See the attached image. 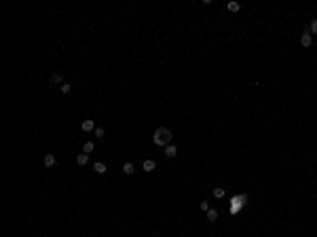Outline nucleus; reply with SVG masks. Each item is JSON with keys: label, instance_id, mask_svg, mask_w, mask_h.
I'll use <instances>...</instances> for the list:
<instances>
[{"label": "nucleus", "instance_id": "obj_1", "mask_svg": "<svg viewBox=\"0 0 317 237\" xmlns=\"http://www.w3.org/2000/svg\"><path fill=\"white\" fill-rule=\"evenodd\" d=\"M152 140H154L156 146H169V142H171V131L167 129V127H159V129L154 131Z\"/></svg>", "mask_w": 317, "mask_h": 237}, {"label": "nucleus", "instance_id": "obj_2", "mask_svg": "<svg viewBox=\"0 0 317 237\" xmlns=\"http://www.w3.org/2000/svg\"><path fill=\"white\" fill-rule=\"evenodd\" d=\"M300 45L302 47H311V30H305V34L300 36Z\"/></svg>", "mask_w": 317, "mask_h": 237}, {"label": "nucleus", "instance_id": "obj_3", "mask_svg": "<svg viewBox=\"0 0 317 237\" xmlns=\"http://www.w3.org/2000/svg\"><path fill=\"white\" fill-rule=\"evenodd\" d=\"M81 127H82V131H91V129H95V123L91 121V118H85Z\"/></svg>", "mask_w": 317, "mask_h": 237}, {"label": "nucleus", "instance_id": "obj_4", "mask_svg": "<svg viewBox=\"0 0 317 237\" xmlns=\"http://www.w3.org/2000/svg\"><path fill=\"white\" fill-rule=\"evenodd\" d=\"M76 163H78V165H87V163H89V154L87 153L76 154Z\"/></svg>", "mask_w": 317, "mask_h": 237}, {"label": "nucleus", "instance_id": "obj_5", "mask_svg": "<svg viewBox=\"0 0 317 237\" xmlns=\"http://www.w3.org/2000/svg\"><path fill=\"white\" fill-rule=\"evenodd\" d=\"M165 154H167L169 159H174V157H176V154H178V148H176V146H171V144H169V146H165Z\"/></svg>", "mask_w": 317, "mask_h": 237}, {"label": "nucleus", "instance_id": "obj_6", "mask_svg": "<svg viewBox=\"0 0 317 237\" xmlns=\"http://www.w3.org/2000/svg\"><path fill=\"white\" fill-rule=\"evenodd\" d=\"M93 169L97 172V174H106V172H108V167H106V163H102V161H97V163L93 165Z\"/></svg>", "mask_w": 317, "mask_h": 237}, {"label": "nucleus", "instance_id": "obj_7", "mask_svg": "<svg viewBox=\"0 0 317 237\" xmlns=\"http://www.w3.org/2000/svg\"><path fill=\"white\" fill-rule=\"evenodd\" d=\"M45 165H47V167L55 165V154H45Z\"/></svg>", "mask_w": 317, "mask_h": 237}, {"label": "nucleus", "instance_id": "obj_8", "mask_svg": "<svg viewBox=\"0 0 317 237\" xmlns=\"http://www.w3.org/2000/svg\"><path fill=\"white\" fill-rule=\"evenodd\" d=\"M154 167H156V163H154L152 159H146V161H144V169H146V172H152Z\"/></svg>", "mask_w": 317, "mask_h": 237}, {"label": "nucleus", "instance_id": "obj_9", "mask_svg": "<svg viewBox=\"0 0 317 237\" xmlns=\"http://www.w3.org/2000/svg\"><path fill=\"white\" fill-rule=\"evenodd\" d=\"M226 9H228L231 13H237V11H239V2H228V4H226Z\"/></svg>", "mask_w": 317, "mask_h": 237}, {"label": "nucleus", "instance_id": "obj_10", "mask_svg": "<svg viewBox=\"0 0 317 237\" xmlns=\"http://www.w3.org/2000/svg\"><path fill=\"white\" fill-rule=\"evenodd\" d=\"M123 172H125V174H133V172H135L133 163H125V165H123Z\"/></svg>", "mask_w": 317, "mask_h": 237}, {"label": "nucleus", "instance_id": "obj_11", "mask_svg": "<svg viewBox=\"0 0 317 237\" xmlns=\"http://www.w3.org/2000/svg\"><path fill=\"white\" fill-rule=\"evenodd\" d=\"M91 150H93V142H85V146H82V153H87V154H89Z\"/></svg>", "mask_w": 317, "mask_h": 237}, {"label": "nucleus", "instance_id": "obj_12", "mask_svg": "<svg viewBox=\"0 0 317 237\" xmlns=\"http://www.w3.org/2000/svg\"><path fill=\"white\" fill-rule=\"evenodd\" d=\"M95 136H97V138H104V136H106V129H104V127H95Z\"/></svg>", "mask_w": 317, "mask_h": 237}, {"label": "nucleus", "instance_id": "obj_13", "mask_svg": "<svg viewBox=\"0 0 317 237\" xmlns=\"http://www.w3.org/2000/svg\"><path fill=\"white\" fill-rule=\"evenodd\" d=\"M207 218H209V220H216V218H218V212H216V210H207Z\"/></svg>", "mask_w": 317, "mask_h": 237}, {"label": "nucleus", "instance_id": "obj_14", "mask_svg": "<svg viewBox=\"0 0 317 237\" xmlns=\"http://www.w3.org/2000/svg\"><path fill=\"white\" fill-rule=\"evenodd\" d=\"M309 30H311V34H317V19H313V21H311Z\"/></svg>", "mask_w": 317, "mask_h": 237}, {"label": "nucleus", "instance_id": "obj_15", "mask_svg": "<svg viewBox=\"0 0 317 237\" xmlns=\"http://www.w3.org/2000/svg\"><path fill=\"white\" fill-rule=\"evenodd\" d=\"M51 81H53V83H61L64 78H61V74H59V72H55V74L51 76Z\"/></svg>", "mask_w": 317, "mask_h": 237}, {"label": "nucleus", "instance_id": "obj_16", "mask_svg": "<svg viewBox=\"0 0 317 237\" xmlns=\"http://www.w3.org/2000/svg\"><path fill=\"white\" fill-rule=\"evenodd\" d=\"M70 89H72V85H68V83H64V85H61V93H68Z\"/></svg>", "mask_w": 317, "mask_h": 237}, {"label": "nucleus", "instance_id": "obj_17", "mask_svg": "<svg viewBox=\"0 0 317 237\" xmlns=\"http://www.w3.org/2000/svg\"><path fill=\"white\" fill-rule=\"evenodd\" d=\"M214 195L216 197H224V189H214Z\"/></svg>", "mask_w": 317, "mask_h": 237}, {"label": "nucleus", "instance_id": "obj_18", "mask_svg": "<svg viewBox=\"0 0 317 237\" xmlns=\"http://www.w3.org/2000/svg\"><path fill=\"white\" fill-rule=\"evenodd\" d=\"M199 208H201V210H205V212H207V210H209V203H207V201H201V203H199Z\"/></svg>", "mask_w": 317, "mask_h": 237}]
</instances>
